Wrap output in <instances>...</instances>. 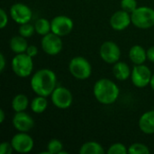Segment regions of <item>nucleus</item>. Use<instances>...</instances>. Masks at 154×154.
I'll use <instances>...</instances> for the list:
<instances>
[{
	"label": "nucleus",
	"mask_w": 154,
	"mask_h": 154,
	"mask_svg": "<svg viewBox=\"0 0 154 154\" xmlns=\"http://www.w3.org/2000/svg\"><path fill=\"white\" fill-rule=\"evenodd\" d=\"M11 69L17 77L28 78L32 75L33 60L26 52L15 54L11 60Z\"/></svg>",
	"instance_id": "nucleus-3"
},
{
	"label": "nucleus",
	"mask_w": 154,
	"mask_h": 154,
	"mask_svg": "<svg viewBox=\"0 0 154 154\" xmlns=\"http://www.w3.org/2000/svg\"><path fill=\"white\" fill-rule=\"evenodd\" d=\"M120 5L121 9L132 14L138 7V3L137 0H121Z\"/></svg>",
	"instance_id": "nucleus-27"
},
{
	"label": "nucleus",
	"mask_w": 154,
	"mask_h": 154,
	"mask_svg": "<svg viewBox=\"0 0 154 154\" xmlns=\"http://www.w3.org/2000/svg\"><path fill=\"white\" fill-rule=\"evenodd\" d=\"M48 107V100L46 97L38 96L36 95L35 97L32 98V100L30 103V108L31 110L35 114H42L46 111Z\"/></svg>",
	"instance_id": "nucleus-21"
},
{
	"label": "nucleus",
	"mask_w": 154,
	"mask_h": 154,
	"mask_svg": "<svg viewBox=\"0 0 154 154\" xmlns=\"http://www.w3.org/2000/svg\"><path fill=\"white\" fill-rule=\"evenodd\" d=\"M106 152L108 154H127L128 153V148L121 143H116L110 145V147L107 149Z\"/></svg>",
	"instance_id": "nucleus-26"
},
{
	"label": "nucleus",
	"mask_w": 154,
	"mask_h": 154,
	"mask_svg": "<svg viewBox=\"0 0 154 154\" xmlns=\"http://www.w3.org/2000/svg\"><path fill=\"white\" fill-rule=\"evenodd\" d=\"M6 61H5V57L3 53H0V72H3L5 69Z\"/></svg>",
	"instance_id": "nucleus-32"
},
{
	"label": "nucleus",
	"mask_w": 154,
	"mask_h": 154,
	"mask_svg": "<svg viewBox=\"0 0 154 154\" xmlns=\"http://www.w3.org/2000/svg\"><path fill=\"white\" fill-rule=\"evenodd\" d=\"M41 47L47 55L56 56L62 51L63 42L60 36L53 32H50L42 36L41 40Z\"/></svg>",
	"instance_id": "nucleus-9"
},
{
	"label": "nucleus",
	"mask_w": 154,
	"mask_h": 154,
	"mask_svg": "<svg viewBox=\"0 0 154 154\" xmlns=\"http://www.w3.org/2000/svg\"><path fill=\"white\" fill-rule=\"evenodd\" d=\"M47 152L49 154H61L68 153L67 152L63 151V143L59 139L53 138L50 140L47 143Z\"/></svg>",
	"instance_id": "nucleus-23"
},
{
	"label": "nucleus",
	"mask_w": 154,
	"mask_h": 154,
	"mask_svg": "<svg viewBox=\"0 0 154 154\" xmlns=\"http://www.w3.org/2000/svg\"><path fill=\"white\" fill-rule=\"evenodd\" d=\"M113 74L115 78L119 81H125L129 78H131L132 69L129 65L124 61H117L113 66Z\"/></svg>",
	"instance_id": "nucleus-17"
},
{
	"label": "nucleus",
	"mask_w": 154,
	"mask_h": 154,
	"mask_svg": "<svg viewBox=\"0 0 154 154\" xmlns=\"http://www.w3.org/2000/svg\"><path fill=\"white\" fill-rule=\"evenodd\" d=\"M99 55L101 60L107 63L114 65L120 60L121 49L117 43L112 41H106L102 43L99 49Z\"/></svg>",
	"instance_id": "nucleus-8"
},
{
	"label": "nucleus",
	"mask_w": 154,
	"mask_h": 154,
	"mask_svg": "<svg viewBox=\"0 0 154 154\" xmlns=\"http://www.w3.org/2000/svg\"><path fill=\"white\" fill-rule=\"evenodd\" d=\"M30 103L31 102L29 101V98L26 95L17 94L12 99L11 107L14 111V113L23 112V111H25L30 106Z\"/></svg>",
	"instance_id": "nucleus-19"
},
{
	"label": "nucleus",
	"mask_w": 154,
	"mask_h": 154,
	"mask_svg": "<svg viewBox=\"0 0 154 154\" xmlns=\"http://www.w3.org/2000/svg\"><path fill=\"white\" fill-rule=\"evenodd\" d=\"M79 152L80 154H104L106 153V151L99 143L89 141L81 145Z\"/></svg>",
	"instance_id": "nucleus-20"
},
{
	"label": "nucleus",
	"mask_w": 154,
	"mask_h": 154,
	"mask_svg": "<svg viewBox=\"0 0 154 154\" xmlns=\"http://www.w3.org/2000/svg\"><path fill=\"white\" fill-rule=\"evenodd\" d=\"M34 32H36L34 24H31L30 23H23V24L19 25L18 33L26 39L32 37L34 34Z\"/></svg>",
	"instance_id": "nucleus-25"
},
{
	"label": "nucleus",
	"mask_w": 154,
	"mask_h": 154,
	"mask_svg": "<svg viewBox=\"0 0 154 154\" xmlns=\"http://www.w3.org/2000/svg\"><path fill=\"white\" fill-rule=\"evenodd\" d=\"M51 32L63 37L69 34L74 28L73 20L67 15H57L53 17L51 21Z\"/></svg>",
	"instance_id": "nucleus-12"
},
{
	"label": "nucleus",
	"mask_w": 154,
	"mask_h": 154,
	"mask_svg": "<svg viewBox=\"0 0 154 154\" xmlns=\"http://www.w3.org/2000/svg\"><path fill=\"white\" fill-rule=\"evenodd\" d=\"M29 44L26 40V38L19 35L13 36L10 39L9 42V47L10 50L14 53V54H19V53H23L26 51Z\"/></svg>",
	"instance_id": "nucleus-18"
},
{
	"label": "nucleus",
	"mask_w": 154,
	"mask_h": 154,
	"mask_svg": "<svg viewBox=\"0 0 154 154\" xmlns=\"http://www.w3.org/2000/svg\"><path fill=\"white\" fill-rule=\"evenodd\" d=\"M152 70L145 64L134 65L132 69L131 74V81L134 87L138 88H143L147 86H150V82L152 79Z\"/></svg>",
	"instance_id": "nucleus-6"
},
{
	"label": "nucleus",
	"mask_w": 154,
	"mask_h": 154,
	"mask_svg": "<svg viewBox=\"0 0 154 154\" xmlns=\"http://www.w3.org/2000/svg\"><path fill=\"white\" fill-rule=\"evenodd\" d=\"M11 144L14 151L18 153L31 152L34 146V141L28 133L18 132L11 139Z\"/></svg>",
	"instance_id": "nucleus-10"
},
{
	"label": "nucleus",
	"mask_w": 154,
	"mask_h": 154,
	"mask_svg": "<svg viewBox=\"0 0 154 154\" xmlns=\"http://www.w3.org/2000/svg\"><path fill=\"white\" fill-rule=\"evenodd\" d=\"M93 95L97 102L109 106L114 104L119 97V87L109 79H100L97 80L93 87Z\"/></svg>",
	"instance_id": "nucleus-2"
},
{
	"label": "nucleus",
	"mask_w": 154,
	"mask_h": 154,
	"mask_svg": "<svg viewBox=\"0 0 154 154\" xmlns=\"http://www.w3.org/2000/svg\"><path fill=\"white\" fill-rule=\"evenodd\" d=\"M33 118L25 111L14 113L12 118V125L17 132L29 133L34 126Z\"/></svg>",
	"instance_id": "nucleus-13"
},
{
	"label": "nucleus",
	"mask_w": 154,
	"mask_h": 154,
	"mask_svg": "<svg viewBox=\"0 0 154 154\" xmlns=\"http://www.w3.org/2000/svg\"><path fill=\"white\" fill-rule=\"evenodd\" d=\"M57 76L50 69H41L34 72L30 80V86L35 95L50 97L57 87Z\"/></svg>",
	"instance_id": "nucleus-1"
},
{
	"label": "nucleus",
	"mask_w": 154,
	"mask_h": 154,
	"mask_svg": "<svg viewBox=\"0 0 154 154\" xmlns=\"http://www.w3.org/2000/svg\"><path fill=\"white\" fill-rule=\"evenodd\" d=\"M8 23V14L4 8L0 9V29H5Z\"/></svg>",
	"instance_id": "nucleus-29"
},
{
	"label": "nucleus",
	"mask_w": 154,
	"mask_h": 154,
	"mask_svg": "<svg viewBox=\"0 0 154 154\" xmlns=\"http://www.w3.org/2000/svg\"><path fill=\"white\" fill-rule=\"evenodd\" d=\"M138 125L144 134H154V110H148L143 113L139 118Z\"/></svg>",
	"instance_id": "nucleus-15"
},
{
	"label": "nucleus",
	"mask_w": 154,
	"mask_h": 154,
	"mask_svg": "<svg viewBox=\"0 0 154 154\" xmlns=\"http://www.w3.org/2000/svg\"><path fill=\"white\" fill-rule=\"evenodd\" d=\"M25 52L32 58H34L38 55V48L35 45H29Z\"/></svg>",
	"instance_id": "nucleus-30"
},
{
	"label": "nucleus",
	"mask_w": 154,
	"mask_h": 154,
	"mask_svg": "<svg viewBox=\"0 0 154 154\" xmlns=\"http://www.w3.org/2000/svg\"><path fill=\"white\" fill-rule=\"evenodd\" d=\"M14 152V148L11 143L3 142L0 144V154H12Z\"/></svg>",
	"instance_id": "nucleus-28"
},
{
	"label": "nucleus",
	"mask_w": 154,
	"mask_h": 154,
	"mask_svg": "<svg viewBox=\"0 0 154 154\" xmlns=\"http://www.w3.org/2000/svg\"><path fill=\"white\" fill-rule=\"evenodd\" d=\"M150 152L149 147L142 143H134L128 147V153L130 154H149Z\"/></svg>",
	"instance_id": "nucleus-24"
},
{
	"label": "nucleus",
	"mask_w": 154,
	"mask_h": 154,
	"mask_svg": "<svg viewBox=\"0 0 154 154\" xmlns=\"http://www.w3.org/2000/svg\"><path fill=\"white\" fill-rule=\"evenodd\" d=\"M130 60L134 65L144 64L147 60V50H145L142 45L135 44L131 47L128 53Z\"/></svg>",
	"instance_id": "nucleus-16"
},
{
	"label": "nucleus",
	"mask_w": 154,
	"mask_h": 154,
	"mask_svg": "<svg viewBox=\"0 0 154 154\" xmlns=\"http://www.w3.org/2000/svg\"><path fill=\"white\" fill-rule=\"evenodd\" d=\"M147 60L154 63V45L147 50Z\"/></svg>",
	"instance_id": "nucleus-31"
},
{
	"label": "nucleus",
	"mask_w": 154,
	"mask_h": 154,
	"mask_svg": "<svg viewBox=\"0 0 154 154\" xmlns=\"http://www.w3.org/2000/svg\"><path fill=\"white\" fill-rule=\"evenodd\" d=\"M35 32L41 36H44L50 32H51V22L46 18H39L34 23Z\"/></svg>",
	"instance_id": "nucleus-22"
},
{
	"label": "nucleus",
	"mask_w": 154,
	"mask_h": 154,
	"mask_svg": "<svg viewBox=\"0 0 154 154\" xmlns=\"http://www.w3.org/2000/svg\"><path fill=\"white\" fill-rule=\"evenodd\" d=\"M5 111L3 109H0V123L3 124L5 122Z\"/></svg>",
	"instance_id": "nucleus-33"
},
{
	"label": "nucleus",
	"mask_w": 154,
	"mask_h": 154,
	"mask_svg": "<svg viewBox=\"0 0 154 154\" xmlns=\"http://www.w3.org/2000/svg\"><path fill=\"white\" fill-rule=\"evenodd\" d=\"M69 71L73 78L79 80H86L92 74V66L88 59L82 56L72 58L69 63Z\"/></svg>",
	"instance_id": "nucleus-4"
},
{
	"label": "nucleus",
	"mask_w": 154,
	"mask_h": 154,
	"mask_svg": "<svg viewBox=\"0 0 154 154\" xmlns=\"http://www.w3.org/2000/svg\"><path fill=\"white\" fill-rule=\"evenodd\" d=\"M109 23L113 30L117 32L124 31L132 24L131 14L123 9L118 10L111 15Z\"/></svg>",
	"instance_id": "nucleus-14"
},
{
	"label": "nucleus",
	"mask_w": 154,
	"mask_h": 154,
	"mask_svg": "<svg viewBox=\"0 0 154 154\" xmlns=\"http://www.w3.org/2000/svg\"><path fill=\"white\" fill-rule=\"evenodd\" d=\"M132 24L139 29H150L154 26V9L150 6H138L132 14Z\"/></svg>",
	"instance_id": "nucleus-5"
},
{
	"label": "nucleus",
	"mask_w": 154,
	"mask_h": 154,
	"mask_svg": "<svg viewBox=\"0 0 154 154\" xmlns=\"http://www.w3.org/2000/svg\"><path fill=\"white\" fill-rule=\"evenodd\" d=\"M9 15L13 21L20 25L30 23L32 18V11L27 5L18 2L11 5L9 9Z\"/></svg>",
	"instance_id": "nucleus-11"
},
{
	"label": "nucleus",
	"mask_w": 154,
	"mask_h": 154,
	"mask_svg": "<svg viewBox=\"0 0 154 154\" xmlns=\"http://www.w3.org/2000/svg\"><path fill=\"white\" fill-rule=\"evenodd\" d=\"M150 87L154 91V73H152V79H151V82H150Z\"/></svg>",
	"instance_id": "nucleus-34"
},
{
	"label": "nucleus",
	"mask_w": 154,
	"mask_h": 154,
	"mask_svg": "<svg viewBox=\"0 0 154 154\" xmlns=\"http://www.w3.org/2000/svg\"><path fill=\"white\" fill-rule=\"evenodd\" d=\"M51 103L59 109H67L73 103V96L71 91L61 86H57L51 95Z\"/></svg>",
	"instance_id": "nucleus-7"
}]
</instances>
